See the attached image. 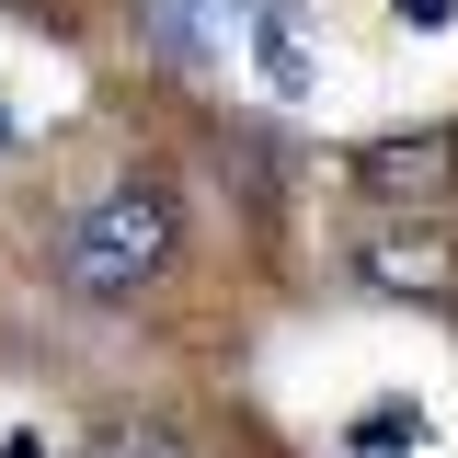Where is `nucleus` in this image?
Instances as JSON below:
<instances>
[{
    "label": "nucleus",
    "mask_w": 458,
    "mask_h": 458,
    "mask_svg": "<svg viewBox=\"0 0 458 458\" xmlns=\"http://www.w3.org/2000/svg\"><path fill=\"white\" fill-rule=\"evenodd\" d=\"M172 252H183V218H172L161 183H104L57 229V286L92 298V310H126V298H149L172 276Z\"/></svg>",
    "instance_id": "obj_1"
},
{
    "label": "nucleus",
    "mask_w": 458,
    "mask_h": 458,
    "mask_svg": "<svg viewBox=\"0 0 458 458\" xmlns=\"http://www.w3.org/2000/svg\"><path fill=\"white\" fill-rule=\"evenodd\" d=\"M447 183H458V126H412V138L355 149V195H378V207H436Z\"/></svg>",
    "instance_id": "obj_2"
},
{
    "label": "nucleus",
    "mask_w": 458,
    "mask_h": 458,
    "mask_svg": "<svg viewBox=\"0 0 458 458\" xmlns=\"http://www.w3.org/2000/svg\"><path fill=\"white\" fill-rule=\"evenodd\" d=\"M355 276L390 286V298H447V286H458V241L436 218H390V229L355 241Z\"/></svg>",
    "instance_id": "obj_3"
},
{
    "label": "nucleus",
    "mask_w": 458,
    "mask_h": 458,
    "mask_svg": "<svg viewBox=\"0 0 458 458\" xmlns=\"http://www.w3.org/2000/svg\"><path fill=\"white\" fill-rule=\"evenodd\" d=\"M241 23H264V0H149V47L161 57H218Z\"/></svg>",
    "instance_id": "obj_4"
},
{
    "label": "nucleus",
    "mask_w": 458,
    "mask_h": 458,
    "mask_svg": "<svg viewBox=\"0 0 458 458\" xmlns=\"http://www.w3.org/2000/svg\"><path fill=\"white\" fill-rule=\"evenodd\" d=\"M252 47H264V92H276V104H298V92L321 81V69H310V12H298V0H264Z\"/></svg>",
    "instance_id": "obj_5"
},
{
    "label": "nucleus",
    "mask_w": 458,
    "mask_h": 458,
    "mask_svg": "<svg viewBox=\"0 0 458 458\" xmlns=\"http://www.w3.org/2000/svg\"><path fill=\"white\" fill-rule=\"evenodd\" d=\"M412 436H424V412H412V401H367V424H355V458H401Z\"/></svg>",
    "instance_id": "obj_6"
},
{
    "label": "nucleus",
    "mask_w": 458,
    "mask_h": 458,
    "mask_svg": "<svg viewBox=\"0 0 458 458\" xmlns=\"http://www.w3.org/2000/svg\"><path fill=\"white\" fill-rule=\"evenodd\" d=\"M92 458H183V436H172V424H104Z\"/></svg>",
    "instance_id": "obj_7"
},
{
    "label": "nucleus",
    "mask_w": 458,
    "mask_h": 458,
    "mask_svg": "<svg viewBox=\"0 0 458 458\" xmlns=\"http://www.w3.org/2000/svg\"><path fill=\"white\" fill-rule=\"evenodd\" d=\"M401 23H424V35H436V23H447V0H390Z\"/></svg>",
    "instance_id": "obj_8"
},
{
    "label": "nucleus",
    "mask_w": 458,
    "mask_h": 458,
    "mask_svg": "<svg viewBox=\"0 0 458 458\" xmlns=\"http://www.w3.org/2000/svg\"><path fill=\"white\" fill-rule=\"evenodd\" d=\"M12 12H47V0H12Z\"/></svg>",
    "instance_id": "obj_9"
}]
</instances>
